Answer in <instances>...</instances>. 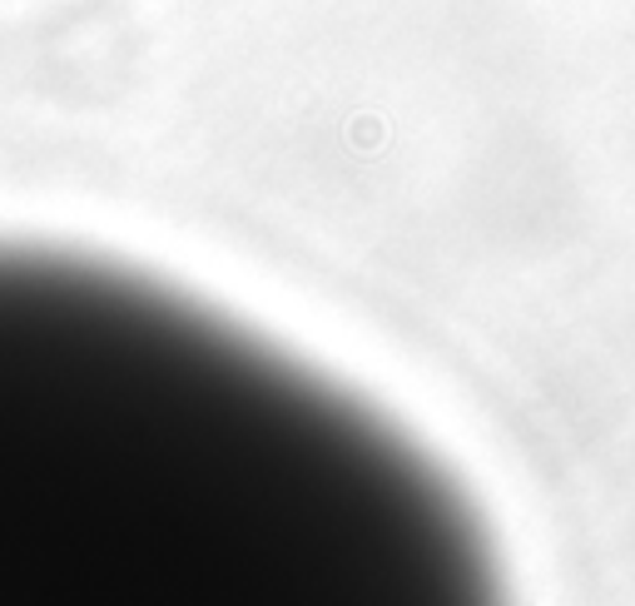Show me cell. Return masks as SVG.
<instances>
[{"instance_id":"1","label":"cell","mask_w":635,"mask_h":606,"mask_svg":"<svg viewBox=\"0 0 635 606\" xmlns=\"http://www.w3.org/2000/svg\"><path fill=\"white\" fill-rule=\"evenodd\" d=\"M477 552L333 388L134 279L0 254V602H452Z\"/></svg>"}]
</instances>
